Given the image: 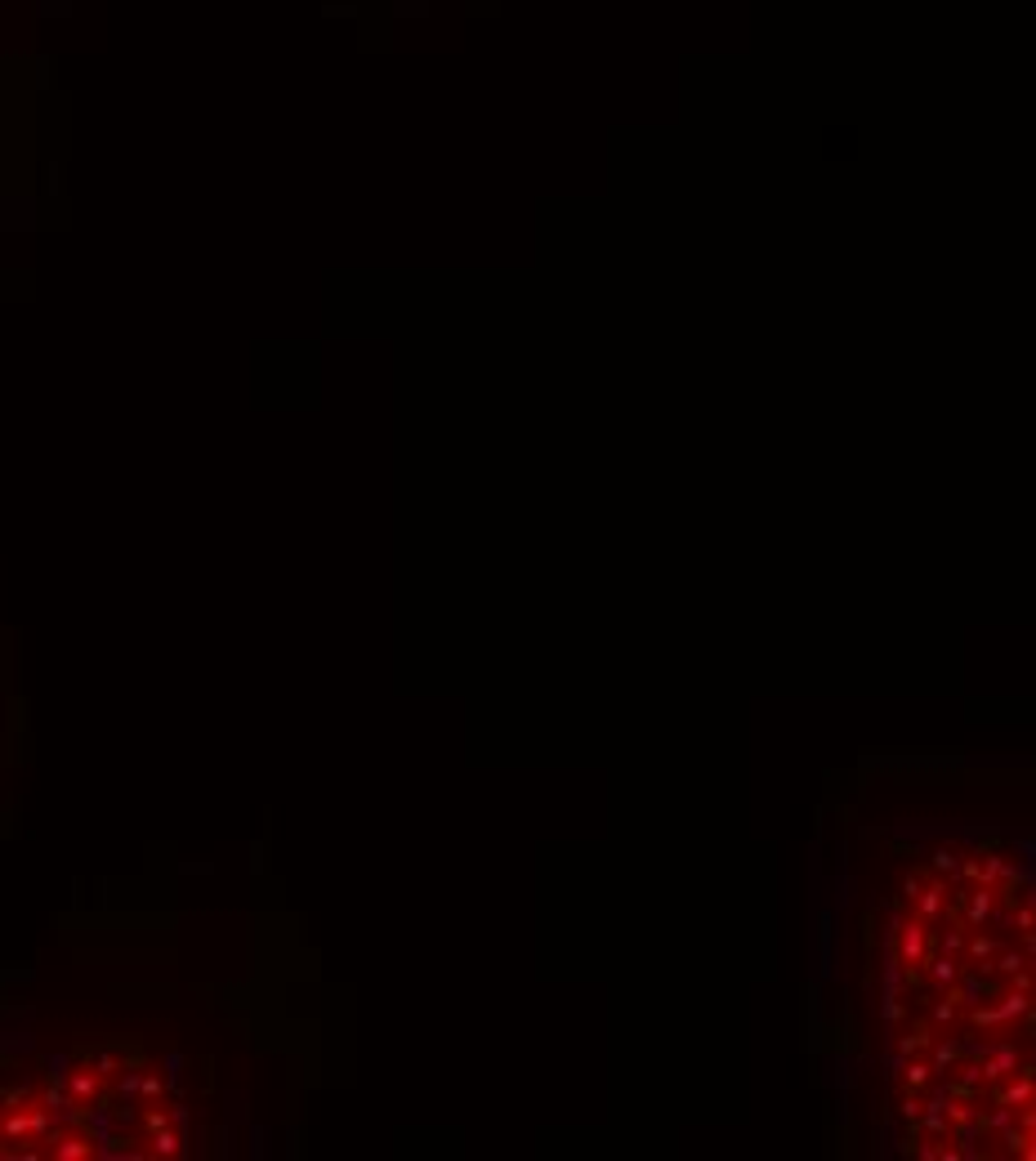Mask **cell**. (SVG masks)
<instances>
[{
    "label": "cell",
    "instance_id": "cell-1",
    "mask_svg": "<svg viewBox=\"0 0 1036 1161\" xmlns=\"http://www.w3.org/2000/svg\"><path fill=\"white\" fill-rule=\"evenodd\" d=\"M978 1068H983V1081L987 1086H996V1081H1010V1076H1019L1023 1068V1050L1014 1041H996L992 1050H987L983 1059H978Z\"/></svg>",
    "mask_w": 1036,
    "mask_h": 1161
},
{
    "label": "cell",
    "instance_id": "cell-2",
    "mask_svg": "<svg viewBox=\"0 0 1036 1161\" xmlns=\"http://www.w3.org/2000/svg\"><path fill=\"white\" fill-rule=\"evenodd\" d=\"M983 1099H992V1104H1001V1108H1032L1036 1104V1081L1032 1076H1010V1081H996V1086H987Z\"/></svg>",
    "mask_w": 1036,
    "mask_h": 1161
},
{
    "label": "cell",
    "instance_id": "cell-3",
    "mask_svg": "<svg viewBox=\"0 0 1036 1161\" xmlns=\"http://www.w3.org/2000/svg\"><path fill=\"white\" fill-rule=\"evenodd\" d=\"M947 911H951V885L943 880V875H929L916 893V916L929 924V921H943Z\"/></svg>",
    "mask_w": 1036,
    "mask_h": 1161
},
{
    "label": "cell",
    "instance_id": "cell-4",
    "mask_svg": "<svg viewBox=\"0 0 1036 1161\" xmlns=\"http://www.w3.org/2000/svg\"><path fill=\"white\" fill-rule=\"evenodd\" d=\"M920 973L934 983V991H943V988H951L961 973H965V960H956V957H947V952H929V960L920 965Z\"/></svg>",
    "mask_w": 1036,
    "mask_h": 1161
},
{
    "label": "cell",
    "instance_id": "cell-5",
    "mask_svg": "<svg viewBox=\"0 0 1036 1161\" xmlns=\"http://www.w3.org/2000/svg\"><path fill=\"white\" fill-rule=\"evenodd\" d=\"M961 952H965V965H969V970L987 973L992 957L1001 952V939H992V934H983V929H974V934L965 939V947H961Z\"/></svg>",
    "mask_w": 1036,
    "mask_h": 1161
},
{
    "label": "cell",
    "instance_id": "cell-6",
    "mask_svg": "<svg viewBox=\"0 0 1036 1161\" xmlns=\"http://www.w3.org/2000/svg\"><path fill=\"white\" fill-rule=\"evenodd\" d=\"M929 1045H934V1023L925 1019V1023H916L912 1032H902L898 1055H894V1068H898V1063H907V1059H916V1055H925Z\"/></svg>",
    "mask_w": 1036,
    "mask_h": 1161
},
{
    "label": "cell",
    "instance_id": "cell-7",
    "mask_svg": "<svg viewBox=\"0 0 1036 1161\" xmlns=\"http://www.w3.org/2000/svg\"><path fill=\"white\" fill-rule=\"evenodd\" d=\"M929 1050H934V1059H929V1063H934L938 1081H943V1076H951L961 1063H965V1045L951 1041V1037H934V1045H929Z\"/></svg>",
    "mask_w": 1036,
    "mask_h": 1161
},
{
    "label": "cell",
    "instance_id": "cell-8",
    "mask_svg": "<svg viewBox=\"0 0 1036 1161\" xmlns=\"http://www.w3.org/2000/svg\"><path fill=\"white\" fill-rule=\"evenodd\" d=\"M898 1072H902V1090H912V1094L929 1090V1086H934V1081H938L934 1063H925V1059H907V1063H898Z\"/></svg>",
    "mask_w": 1036,
    "mask_h": 1161
},
{
    "label": "cell",
    "instance_id": "cell-9",
    "mask_svg": "<svg viewBox=\"0 0 1036 1161\" xmlns=\"http://www.w3.org/2000/svg\"><path fill=\"white\" fill-rule=\"evenodd\" d=\"M153 1153H156V1157H179V1153H184V1135H174L171 1126L156 1130V1135H153Z\"/></svg>",
    "mask_w": 1036,
    "mask_h": 1161
},
{
    "label": "cell",
    "instance_id": "cell-10",
    "mask_svg": "<svg viewBox=\"0 0 1036 1161\" xmlns=\"http://www.w3.org/2000/svg\"><path fill=\"white\" fill-rule=\"evenodd\" d=\"M925 867L934 871V875H951V871H961V854L943 844V849H934V854H929V862H925Z\"/></svg>",
    "mask_w": 1036,
    "mask_h": 1161
},
{
    "label": "cell",
    "instance_id": "cell-11",
    "mask_svg": "<svg viewBox=\"0 0 1036 1161\" xmlns=\"http://www.w3.org/2000/svg\"><path fill=\"white\" fill-rule=\"evenodd\" d=\"M54 1144H58L54 1153H58L63 1161H81V1157H94V1153H99V1148H90L86 1139H54Z\"/></svg>",
    "mask_w": 1036,
    "mask_h": 1161
},
{
    "label": "cell",
    "instance_id": "cell-12",
    "mask_svg": "<svg viewBox=\"0 0 1036 1161\" xmlns=\"http://www.w3.org/2000/svg\"><path fill=\"white\" fill-rule=\"evenodd\" d=\"M94 1090H99V1072H76V1076H72V1094H76V1099H90Z\"/></svg>",
    "mask_w": 1036,
    "mask_h": 1161
},
{
    "label": "cell",
    "instance_id": "cell-13",
    "mask_svg": "<svg viewBox=\"0 0 1036 1161\" xmlns=\"http://www.w3.org/2000/svg\"><path fill=\"white\" fill-rule=\"evenodd\" d=\"M902 1019H907V1006H902L898 991H889L884 996V1023H902Z\"/></svg>",
    "mask_w": 1036,
    "mask_h": 1161
},
{
    "label": "cell",
    "instance_id": "cell-14",
    "mask_svg": "<svg viewBox=\"0 0 1036 1161\" xmlns=\"http://www.w3.org/2000/svg\"><path fill=\"white\" fill-rule=\"evenodd\" d=\"M5 1135H9V1139H23V1135H32V1117H27V1112H14V1117L5 1121Z\"/></svg>",
    "mask_w": 1036,
    "mask_h": 1161
},
{
    "label": "cell",
    "instance_id": "cell-15",
    "mask_svg": "<svg viewBox=\"0 0 1036 1161\" xmlns=\"http://www.w3.org/2000/svg\"><path fill=\"white\" fill-rule=\"evenodd\" d=\"M898 1112H902V1117H907V1121H920V1112H925V1104H920V1094H912V1090L902 1094V1108H898Z\"/></svg>",
    "mask_w": 1036,
    "mask_h": 1161
},
{
    "label": "cell",
    "instance_id": "cell-16",
    "mask_svg": "<svg viewBox=\"0 0 1036 1161\" xmlns=\"http://www.w3.org/2000/svg\"><path fill=\"white\" fill-rule=\"evenodd\" d=\"M166 1090L161 1086V1076H139V1094H148V1099H156V1094Z\"/></svg>",
    "mask_w": 1036,
    "mask_h": 1161
},
{
    "label": "cell",
    "instance_id": "cell-17",
    "mask_svg": "<svg viewBox=\"0 0 1036 1161\" xmlns=\"http://www.w3.org/2000/svg\"><path fill=\"white\" fill-rule=\"evenodd\" d=\"M143 1126L153 1130V1135H156V1130H166V1126H171V1112H148V1117H143Z\"/></svg>",
    "mask_w": 1036,
    "mask_h": 1161
},
{
    "label": "cell",
    "instance_id": "cell-18",
    "mask_svg": "<svg viewBox=\"0 0 1036 1161\" xmlns=\"http://www.w3.org/2000/svg\"><path fill=\"white\" fill-rule=\"evenodd\" d=\"M45 1108H50V1112H58V1108H63V1090H58V1086H54V1090L45 1094Z\"/></svg>",
    "mask_w": 1036,
    "mask_h": 1161
},
{
    "label": "cell",
    "instance_id": "cell-19",
    "mask_svg": "<svg viewBox=\"0 0 1036 1161\" xmlns=\"http://www.w3.org/2000/svg\"><path fill=\"white\" fill-rule=\"evenodd\" d=\"M1032 996H1036V991H1032Z\"/></svg>",
    "mask_w": 1036,
    "mask_h": 1161
}]
</instances>
